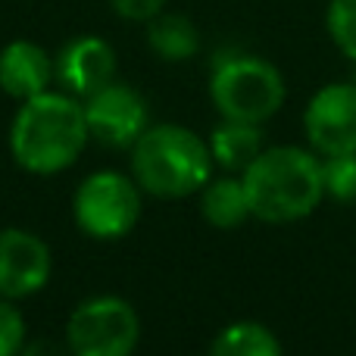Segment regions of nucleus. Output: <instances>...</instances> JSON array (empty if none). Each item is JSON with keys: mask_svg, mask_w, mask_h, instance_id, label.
<instances>
[{"mask_svg": "<svg viewBox=\"0 0 356 356\" xmlns=\"http://www.w3.org/2000/svg\"><path fill=\"white\" fill-rule=\"evenodd\" d=\"M54 60L35 41H10L0 50V88L16 100H29L47 91L54 79Z\"/></svg>", "mask_w": 356, "mask_h": 356, "instance_id": "11", "label": "nucleus"}, {"mask_svg": "<svg viewBox=\"0 0 356 356\" xmlns=\"http://www.w3.org/2000/svg\"><path fill=\"white\" fill-rule=\"evenodd\" d=\"M25 347V319L10 300L0 297V356H19Z\"/></svg>", "mask_w": 356, "mask_h": 356, "instance_id": "18", "label": "nucleus"}, {"mask_svg": "<svg viewBox=\"0 0 356 356\" xmlns=\"http://www.w3.org/2000/svg\"><path fill=\"white\" fill-rule=\"evenodd\" d=\"M110 6L122 19H131V22H150L156 13H163L166 0H110Z\"/></svg>", "mask_w": 356, "mask_h": 356, "instance_id": "19", "label": "nucleus"}, {"mask_svg": "<svg viewBox=\"0 0 356 356\" xmlns=\"http://www.w3.org/2000/svg\"><path fill=\"white\" fill-rule=\"evenodd\" d=\"M303 125L319 154H356V81L319 88L303 113Z\"/></svg>", "mask_w": 356, "mask_h": 356, "instance_id": "7", "label": "nucleus"}, {"mask_svg": "<svg viewBox=\"0 0 356 356\" xmlns=\"http://www.w3.org/2000/svg\"><path fill=\"white\" fill-rule=\"evenodd\" d=\"M209 154H213V163H219V166L244 172L263 154V131H259L257 122L225 119L209 138Z\"/></svg>", "mask_w": 356, "mask_h": 356, "instance_id": "12", "label": "nucleus"}, {"mask_svg": "<svg viewBox=\"0 0 356 356\" xmlns=\"http://www.w3.org/2000/svg\"><path fill=\"white\" fill-rule=\"evenodd\" d=\"M322 178H325V194H332L334 200H356V154L328 156L322 163Z\"/></svg>", "mask_w": 356, "mask_h": 356, "instance_id": "17", "label": "nucleus"}, {"mask_svg": "<svg viewBox=\"0 0 356 356\" xmlns=\"http://www.w3.org/2000/svg\"><path fill=\"white\" fill-rule=\"evenodd\" d=\"M131 169L141 191L178 200L209 181L213 154L209 144L184 125H154L131 144Z\"/></svg>", "mask_w": 356, "mask_h": 356, "instance_id": "3", "label": "nucleus"}, {"mask_svg": "<svg viewBox=\"0 0 356 356\" xmlns=\"http://www.w3.org/2000/svg\"><path fill=\"white\" fill-rule=\"evenodd\" d=\"M19 356H69V347L56 344L54 338H35V341H25Z\"/></svg>", "mask_w": 356, "mask_h": 356, "instance_id": "20", "label": "nucleus"}, {"mask_svg": "<svg viewBox=\"0 0 356 356\" xmlns=\"http://www.w3.org/2000/svg\"><path fill=\"white\" fill-rule=\"evenodd\" d=\"M88 131L106 147H131L147 131V100L131 85L110 81L85 97Z\"/></svg>", "mask_w": 356, "mask_h": 356, "instance_id": "8", "label": "nucleus"}, {"mask_svg": "<svg viewBox=\"0 0 356 356\" xmlns=\"http://www.w3.org/2000/svg\"><path fill=\"white\" fill-rule=\"evenodd\" d=\"M147 44L163 60L181 63L200 50V31L181 13H156L147 22Z\"/></svg>", "mask_w": 356, "mask_h": 356, "instance_id": "13", "label": "nucleus"}, {"mask_svg": "<svg viewBox=\"0 0 356 356\" xmlns=\"http://www.w3.org/2000/svg\"><path fill=\"white\" fill-rule=\"evenodd\" d=\"M200 207L207 222L216 228H238L247 216H253L244 181H238V178H219V181L203 184Z\"/></svg>", "mask_w": 356, "mask_h": 356, "instance_id": "14", "label": "nucleus"}, {"mask_svg": "<svg viewBox=\"0 0 356 356\" xmlns=\"http://www.w3.org/2000/svg\"><path fill=\"white\" fill-rule=\"evenodd\" d=\"M216 110L225 119L263 125L284 104V79L269 60L250 54H228L216 60L209 79Z\"/></svg>", "mask_w": 356, "mask_h": 356, "instance_id": "4", "label": "nucleus"}, {"mask_svg": "<svg viewBox=\"0 0 356 356\" xmlns=\"http://www.w3.org/2000/svg\"><path fill=\"white\" fill-rule=\"evenodd\" d=\"M209 356H282V344L259 322H234L216 334Z\"/></svg>", "mask_w": 356, "mask_h": 356, "instance_id": "15", "label": "nucleus"}, {"mask_svg": "<svg viewBox=\"0 0 356 356\" xmlns=\"http://www.w3.org/2000/svg\"><path fill=\"white\" fill-rule=\"evenodd\" d=\"M141 322L122 297H91L66 322V347L72 356H131Z\"/></svg>", "mask_w": 356, "mask_h": 356, "instance_id": "5", "label": "nucleus"}, {"mask_svg": "<svg viewBox=\"0 0 356 356\" xmlns=\"http://www.w3.org/2000/svg\"><path fill=\"white\" fill-rule=\"evenodd\" d=\"M88 138L85 106L69 94L44 91L22 100L10 129V150L25 172L56 175L79 160Z\"/></svg>", "mask_w": 356, "mask_h": 356, "instance_id": "1", "label": "nucleus"}, {"mask_svg": "<svg viewBox=\"0 0 356 356\" xmlns=\"http://www.w3.org/2000/svg\"><path fill=\"white\" fill-rule=\"evenodd\" d=\"M75 222L97 241L122 238L141 216V191L122 172H94L79 184L72 200Z\"/></svg>", "mask_w": 356, "mask_h": 356, "instance_id": "6", "label": "nucleus"}, {"mask_svg": "<svg viewBox=\"0 0 356 356\" xmlns=\"http://www.w3.org/2000/svg\"><path fill=\"white\" fill-rule=\"evenodd\" d=\"M50 247L22 228H0V297H31L50 282Z\"/></svg>", "mask_w": 356, "mask_h": 356, "instance_id": "9", "label": "nucleus"}, {"mask_svg": "<svg viewBox=\"0 0 356 356\" xmlns=\"http://www.w3.org/2000/svg\"><path fill=\"white\" fill-rule=\"evenodd\" d=\"M325 29L341 54L356 63V0H328Z\"/></svg>", "mask_w": 356, "mask_h": 356, "instance_id": "16", "label": "nucleus"}, {"mask_svg": "<svg viewBox=\"0 0 356 356\" xmlns=\"http://www.w3.org/2000/svg\"><path fill=\"white\" fill-rule=\"evenodd\" d=\"M250 213L263 222H297L307 219L325 197L322 163L300 147L263 150L241 175Z\"/></svg>", "mask_w": 356, "mask_h": 356, "instance_id": "2", "label": "nucleus"}, {"mask_svg": "<svg viewBox=\"0 0 356 356\" xmlns=\"http://www.w3.org/2000/svg\"><path fill=\"white\" fill-rule=\"evenodd\" d=\"M56 79L72 97H91L110 81H116V50L94 35H81L63 47L56 60Z\"/></svg>", "mask_w": 356, "mask_h": 356, "instance_id": "10", "label": "nucleus"}]
</instances>
